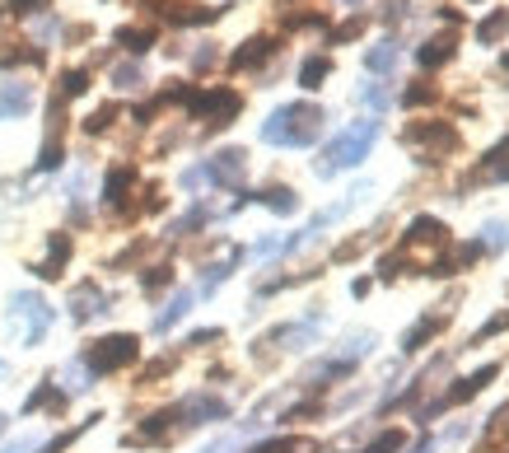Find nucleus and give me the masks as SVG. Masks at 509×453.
<instances>
[{
	"label": "nucleus",
	"instance_id": "obj_1",
	"mask_svg": "<svg viewBox=\"0 0 509 453\" xmlns=\"http://www.w3.org/2000/svg\"><path fill=\"white\" fill-rule=\"evenodd\" d=\"M323 136V108L313 103H285L262 122V141L266 145H285V150H304Z\"/></svg>",
	"mask_w": 509,
	"mask_h": 453
},
{
	"label": "nucleus",
	"instance_id": "obj_2",
	"mask_svg": "<svg viewBox=\"0 0 509 453\" xmlns=\"http://www.w3.org/2000/svg\"><path fill=\"white\" fill-rule=\"evenodd\" d=\"M374 141H379V122H374V117L351 122V126H346L341 136L323 150V159L313 164V173H318V178H332V173H341V169H356L360 159L374 150Z\"/></svg>",
	"mask_w": 509,
	"mask_h": 453
},
{
	"label": "nucleus",
	"instance_id": "obj_3",
	"mask_svg": "<svg viewBox=\"0 0 509 453\" xmlns=\"http://www.w3.org/2000/svg\"><path fill=\"white\" fill-rule=\"evenodd\" d=\"M402 145L416 150V164H440V159L458 150V131L449 122H412L402 131Z\"/></svg>",
	"mask_w": 509,
	"mask_h": 453
},
{
	"label": "nucleus",
	"instance_id": "obj_4",
	"mask_svg": "<svg viewBox=\"0 0 509 453\" xmlns=\"http://www.w3.org/2000/svg\"><path fill=\"white\" fill-rule=\"evenodd\" d=\"M136 356H141V341L131 337V332H117V337L94 341L89 351L79 356V365H85V374H89V379H103V374H117V369H126Z\"/></svg>",
	"mask_w": 509,
	"mask_h": 453
},
{
	"label": "nucleus",
	"instance_id": "obj_5",
	"mask_svg": "<svg viewBox=\"0 0 509 453\" xmlns=\"http://www.w3.org/2000/svg\"><path fill=\"white\" fill-rule=\"evenodd\" d=\"M238 108H244V98H238L234 89H192L187 94V113H192L197 122H206L210 131H220L238 117Z\"/></svg>",
	"mask_w": 509,
	"mask_h": 453
},
{
	"label": "nucleus",
	"instance_id": "obj_6",
	"mask_svg": "<svg viewBox=\"0 0 509 453\" xmlns=\"http://www.w3.org/2000/svg\"><path fill=\"white\" fill-rule=\"evenodd\" d=\"M495 374H500V369H495V365H481V369H477V374L458 379V384H453V388H449V393L440 397V402H435V407H421V425H430V421H435L440 411H449V407H458V402H472V397H477L481 388H486V384H491Z\"/></svg>",
	"mask_w": 509,
	"mask_h": 453
},
{
	"label": "nucleus",
	"instance_id": "obj_7",
	"mask_svg": "<svg viewBox=\"0 0 509 453\" xmlns=\"http://www.w3.org/2000/svg\"><path fill=\"white\" fill-rule=\"evenodd\" d=\"M244 169H248V154L244 150H220L201 164V178L216 182V188H238L244 182Z\"/></svg>",
	"mask_w": 509,
	"mask_h": 453
},
{
	"label": "nucleus",
	"instance_id": "obj_8",
	"mask_svg": "<svg viewBox=\"0 0 509 453\" xmlns=\"http://www.w3.org/2000/svg\"><path fill=\"white\" fill-rule=\"evenodd\" d=\"M10 318H29V332H23V341H29V346H38L42 332L51 328V309H47L38 295H29V290L10 300Z\"/></svg>",
	"mask_w": 509,
	"mask_h": 453
},
{
	"label": "nucleus",
	"instance_id": "obj_9",
	"mask_svg": "<svg viewBox=\"0 0 509 453\" xmlns=\"http://www.w3.org/2000/svg\"><path fill=\"white\" fill-rule=\"evenodd\" d=\"M412 248H449V229L444 220L435 216H416L407 225V234H402V253H412Z\"/></svg>",
	"mask_w": 509,
	"mask_h": 453
},
{
	"label": "nucleus",
	"instance_id": "obj_10",
	"mask_svg": "<svg viewBox=\"0 0 509 453\" xmlns=\"http://www.w3.org/2000/svg\"><path fill=\"white\" fill-rule=\"evenodd\" d=\"M173 411H178V425H206V421H225L229 416V402H225V397L197 393V397H187L182 407H173Z\"/></svg>",
	"mask_w": 509,
	"mask_h": 453
},
{
	"label": "nucleus",
	"instance_id": "obj_11",
	"mask_svg": "<svg viewBox=\"0 0 509 453\" xmlns=\"http://www.w3.org/2000/svg\"><path fill=\"white\" fill-rule=\"evenodd\" d=\"M70 313H75V323H89V318H98V313H108V295L94 285V281H85L70 295Z\"/></svg>",
	"mask_w": 509,
	"mask_h": 453
},
{
	"label": "nucleus",
	"instance_id": "obj_12",
	"mask_svg": "<svg viewBox=\"0 0 509 453\" xmlns=\"http://www.w3.org/2000/svg\"><path fill=\"white\" fill-rule=\"evenodd\" d=\"M276 57V38H266V33H257V38H248L244 47L229 57V66L234 70H253V66H262V61H272Z\"/></svg>",
	"mask_w": 509,
	"mask_h": 453
},
{
	"label": "nucleus",
	"instance_id": "obj_13",
	"mask_svg": "<svg viewBox=\"0 0 509 453\" xmlns=\"http://www.w3.org/2000/svg\"><path fill=\"white\" fill-rule=\"evenodd\" d=\"M66 262H70V234H51L47 238V257L38 262V276L42 281H57L66 272Z\"/></svg>",
	"mask_w": 509,
	"mask_h": 453
},
{
	"label": "nucleus",
	"instance_id": "obj_14",
	"mask_svg": "<svg viewBox=\"0 0 509 453\" xmlns=\"http://www.w3.org/2000/svg\"><path fill=\"white\" fill-rule=\"evenodd\" d=\"M29 108H33V89L23 79H5L0 85V117H23Z\"/></svg>",
	"mask_w": 509,
	"mask_h": 453
},
{
	"label": "nucleus",
	"instance_id": "obj_15",
	"mask_svg": "<svg viewBox=\"0 0 509 453\" xmlns=\"http://www.w3.org/2000/svg\"><path fill=\"white\" fill-rule=\"evenodd\" d=\"M131 188H136V169H131V164H117L108 178H103V201H108L113 210H122Z\"/></svg>",
	"mask_w": 509,
	"mask_h": 453
},
{
	"label": "nucleus",
	"instance_id": "obj_16",
	"mask_svg": "<svg viewBox=\"0 0 509 453\" xmlns=\"http://www.w3.org/2000/svg\"><path fill=\"white\" fill-rule=\"evenodd\" d=\"M453 51H458V33H440V38H430V42L416 51V61L425 70H440L444 61H453Z\"/></svg>",
	"mask_w": 509,
	"mask_h": 453
},
{
	"label": "nucleus",
	"instance_id": "obj_17",
	"mask_svg": "<svg viewBox=\"0 0 509 453\" xmlns=\"http://www.w3.org/2000/svg\"><path fill=\"white\" fill-rule=\"evenodd\" d=\"M444 323H449V313H435V318L425 313V318H416V328H407V337H402V351H407V356H412V351H421V346L430 341V337H440V332H444Z\"/></svg>",
	"mask_w": 509,
	"mask_h": 453
},
{
	"label": "nucleus",
	"instance_id": "obj_18",
	"mask_svg": "<svg viewBox=\"0 0 509 453\" xmlns=\"http://www.w3.org/2000/svg\"><path fill=\"white\" fill-rule=\"evenodd\" d=\"M477 453H509V407H500V411L486 421V439H481Z\"/></svg>",
	"mask_w": 509,
	"mask_h": 453
},
{
	"label": "nucleus",
	"instance_id": "obj_19",
	"mask_svg": "<svg viewBox=\"0 0 509 453\" xmlns=\"http://www.w3.org/2000/svg\"><path fill=\"white\" fill-rule=\"evenodd\" d=\"M397 42L393 38H384V42H374L369 51H365V70H374V75H393L397 70Z\"/></svg>",
	"mask_w": 509,
	"mask_h": 453
},
{
	"label": "nucleus",
	"instance_id": "obj_20",
	"mask_svg": "<svg viewBox=\"0 0 509 453\" xmlns=\"http://www.w3.org/2000/svg\"><path fill=\"white\" fill-rule=\"evenodd\" d=\"M192 309V290H182V295H173L169 304H164V313L154 318V332H169L173 323H182V313Z\"/></svg>",
	"mask_w": 509,
	"mask_h": 453
},
{
	"label": "nucleus",
	"instance_id": "obj_21",
	"mask_svg": "<svg viewBox=\"0 0 509 453\" xmlns=\"http://www.w3.org/2000/svg\"><path fill=\"white\" fill-rule=\"evenodd\" d=\"M318 444L313 439H304V435H281V439H266V444H257L253 453H313Z\"/></svg>",
	"mask_w": 509,
	"mask_h": 453
},
{
	"label": "nucleus",
	"instance_id": "obj_22",
	"mask_svg": "<svg viewBox=\"0 0 509 453\" xmlns=\"http://www.w3.org/2000/svg\"><path fill=\"white\" fill-rule=\"evenodd\" d=\"M257 201H262V206H272L276 216H294V210H300V197H294L290 188H266Z\"/></svg>",
	"mask_w": 509,
	"mask_h": 453
},
{
	"label": "nucleus",
	"instance_id": "obj_23",
	"mask_svg": "<svg viewBox=\"0 0 509 453\" xmlns=\"http://www.w3.org/2000/svg\"><path fill=\"white\" fill-rule=\"evenodd\" d=\"M117 47H126L131 57H141V51L154 47V29H117Z\"/></svg>",
	"mask_w": 509,
	"mask_h": 453
},
{
	"label": "nucleus",
	"instance_id": "obj_24",
	"mask_svg": "<svg viewBox=\"0 0 509 453\" xmlns=\"http://www.w3.org/2000/svg\"><path fill=\"white\" fill-rule=\"evenodd\" d=\"M328 75H332V61H328V57H309V61L300 66V85H304V89H318Z\"/></svg>",
	"mask_w": 509,
	"mask_h": 453
},
{
	"label": "nucleus",
	"instance_id": "obj_25",
	"mask_svg": "<svg viewBox=\"0 0 509 453\" xmlns=\"http://www.w3.org/2000/svg\"><path fill=\"white\" fill-rule=\"evenodd\" d=\"M238 257H244V253H229L225 262H210V266H206V272H201V295H210V290H216V285L234 272V262H238Z\"/></svg>",
	"mask_w": 509,
	"mask_h": 453
},
{
	"label": "nucleus",
	"instance_id": "obj_26",
	"mask_svg": "<svg viewBox=\"0 0 509 453\" xmlns=\"http://www.w3.org/2000/svg\"><path fill=\"white\" fill-rule=\"evenodd\" d=\"M504 33H509V10H500V14H491L486 23H481V29H477V42L491 47V42H500Z\"/></svg>",
	"mask_w": 509,
	"mask_h": 453
},
{
	"label": "nucleus",
	"instance_id": "obj_27",
	"mask_svg": "<svg viewBox=\"0 0 509 453\" xmlns=\"http://www.w3.org/2000/svg\"><path fill=\"white\" fill-rule=\"evenodd\" d=\"M42 407H66V393H57V388H51V384H42L33 397H29V402H23V411H42Z\"/></svg>",
	"mask_w": 509,
	"mask_h": 453
},
{
	"label": "nucleus",
	"instance_id": "obj_28",
	"mask_svg": "<svg viewBox=\"0 0 509 453\" xmlns=\"http://www.w3.org/2000/svg\"><path fill=\"white\" fill-rule=\"evenodd\" d=\"M89 89V70H66L61 75V98H79Z\"/></svg>",
	"mask_w": 509,
	"mask_h": 453
},
{
	"label": "nucleus",
	"instance_id": "obj_29",
	"mask_svg": "<svg viewBox=\"0 0 509 453\" xmlns=\"http://www.w3.org/2000/svg\"><path fill=\"white\" fill-rule=\"evenodd\" d=\"M402 448V430H384V435H374L360 453H397Z\"/></svg>",
	"mask_w": 509,
	"mask_h": 453
},
{
	"label": "nucleus",
	"instance_id": "obj_30",
	"mask_svg": "<svg viewBox=\"0 0 509 453\" xmlns=\"http://www.w3.org/2000/svg\"><path fill=\"white\" fill-rule=\"evenodd\" d=\"M425 103H435V85H412L402 94V108H425Z\"/></svg>",
	"mask_w": 509,
	"mask_h": 453
},
{
	"label": "nucleus",
	"instance_id": "obj_31",
	"mask_svg": "<svg viewBox=\"0 0 509 453\" xmlns=\"http://www.w3.org/2000/svg\"><path fill=\"white\" fill-rule=\"evenodd\" d=\"M94 421H98V416H94ZM94 421H85V425H75V430H66V435H57V439H51V444H42V453H61V448H70V444H75L79 435H85V430H89V425H94Z\"/></svg>",
	"mask_w": 509,
	"mask_h": 453
},
{
	"label": "nucleus",
	"instance_id": "obj_32",
	"mask_svg": "<svg viewBox=\"0 0 509 453\" xmlns=\"http://www.w3.org/2000/svg\"><path fill=\"white\" fill-rule=\"evenodd\" d=\"M51 169H61V141H47L38 154V173H51Z\"/></svg>",
	"mask_w": 509,
	"mask_h": 453
},
{
	"label": "nucleus",
	"instance_id": "obj_33",
	"mask_svg": "<svg viewBox=\"0 0 509 453\" xmlns=\"http://www.w3.org/2000/svg\"><path fill=\"white\" fill-rule=\"evenodd\" d=\"M360 103H369V108H388V103H393V89H384V85H365V89H360Z\"/></svg>",
	"mask_w": 509,
	"mask_h": 453
},
{
	"label": "nucleus",
	"instance_id": "obj_34",
	"mask_svg": "<svg viewBox=\"0 0 509 453\" xmlns=\"http://www.w3.org/2000/svg\"><path fill=\"white\" fill-rule=\"evenodd\" d=\"M113 117H117V103H108V108H98V113L85 122V131H89V136H98V131H108V126H113Z\"/></svg>",
	"mask_w": 509,
	"mask_h": 453
},
{
	"label": "nucleus",
	"instance_id": "obj_35",
	"mask_svg": "<svg viewBox=\"0 0 509 453\" xmlns=\"http://www.w3.org/2000/svg\"><path fill=\"white\" fill-rule=\"evenodd\" d=\"M145 290H150V295H154V290H164V285H173V272H169V266H150V272H145V281H141Z\"/></svg>",
	"mask_w": 509,
	"mask_h": 453
},
{
	"label": "nucleus",
	"instance_id": "obj_36",
	"mask_svg": "<svg viewBox=\"0 0 509 453\" xmlns=\"http://www.w3.org/2000/svg\"><path fill=\"white\" fill-rule=\"evenodd\" d=\"M113 85H117V89H136V85H141V66H117V70H113Z\"/></svg>",
	"mask_w": 509,
	"mask_h": 453
},
{
	"label": "nucleus",
	"instance_id": "obj_37",
	"mask_svg": "<svg viewBox=\"0 0 509 453\" xmlns=\"http://www.w3.org/2000/svg\"><path fill=\"white\" fill-rule=\"evenodd\" d=\"M481 244H486V248H500V244H504V248H509V225L491 220V225H486V238H481Z\"/></svg>",
	"mask_w": 509,
	"mask_h": 453
},
{
	"label": "nucleus",
	"instance_id": "obj_38",
	"mask_svg": "<svg viewBox=\"0 0 509 453\" xmlns=\"http://www.w3.org/2000/svg\"><path fill=\"white\" fill-rule=\"evenodd\" d=\"M504 328H509V313H495L491 323H486V328L477 332V341H486V337H495V332H504Z\"/></svg>",
	"mask_w": 509,
	"mask_h": 453
},
{
	"label": "nucleus",
	"instance_id": "obj_39",
	"mask_svg": "<svg viewBox=\"0 0 509 453\" xmlns=\"http://www.w3.org/2000/svg\"><path fill=\"white\" fill-rule=\"evenodd\" d=\"M47 10V0H10V14H38Z\"/></svg>",
	"mask_w": 509,
	"mask_h": 453
},
{
	"label": "nucleus",
	"instance_id": "obj_40",
	"mask_svg": "<svg viewBox=\"0 0 509 453\" xmlns=\"http://www.w3.org/2000/svg\"><path fill=\"white\" fill-rule=\"evenodd\" d=\"M360 29H365V19H346V23H341V29L332 33V42H346V38H356Z\"/></svg>",
	"mask_w": 509,
	"mask_h": 453
},
{
	"label": "nucleus",
	"instance_id": "obj_41",
	"mask_svg": "<svg viewBox=\"0 0 509 453\" xmlns=\"http://www.w3.org/2000/svg\"><path fill=\"white\" fill-rule=\"evenodd\" d=\"M397 19H407V0H393V5L384 10V23H397Z\"/></svg>",
	"mask_w": 509,
	"mask_h": 453
},
{
	"label": "nucleus",
	"instance_id": "obj_42",
	"mask_svg": "<svg viewBox=\"0 0 509 453\" xmlns=\"http://www.w3.org/2000/svg\"><path fill=\"white\" fill-rule=\"evenodd\" d=\"M206 341H220V328H206V332H192L187 346H206Z\"/></svg>",
	"mask_w": 509,
	"mask_h": 453
},
{
	"label": "nucleus",
	"instance_id": "obj_43",
	"mask_svg": "<svg viewBox=\"0 0 509 453\" xmlns=\"http://www.w3.org/2000/svg\"><path fill=\"white\" fill-rule=\"evenodd\" d=\"M33 448V439H19V444H10V448H0V453H29Z\"/></svg>",
	"mask_w": 509,
	"mask_h": 453
},
{
	"label": "nucleus",
	"instance_id": "obj_44",
	"mask_svg": "<svg viewBox=\"0 0 509 453\" xmlns=\"http://www.w3.org/2000/svg\"><path fill=\"white\" fill-rule=\"evenodd\" d=\"M435 448H440V439H421V444H416L412 453H435Z\"/></svg>",
	"mask_w": 509,
	"mask_h": 453
},
{
	"label": "nucleus",
	"instance_id": "obj_45",
	"mask_svg": "<svg viewBox=\"0 0 509 453\" xmlns=\"http://www.w3.org/2000/svg\"><path fill=\"white\" fill-rule=\"evenodd\" d=\"M500 70H504V75H509V51H504V57H500Z\"/></svg>",
	"mask_w": 509,
	"mask_h": 453
},
{
	"label": "nucleus",
	"instance_id": "obj_46",
	"mask_svg": "<svg viewBox=\"0 0 509 453\" xmlns=\"http://www.w3.org/2000/svg\"><path fill=\"white\" fill-rule=\"evenodd\" d=\"M0 374H5V360H0Z\"/></svg>",
	"mask_w": 509,
	"mask_h": 453
},
{
	"label": "nucleus",
	"instance_id": "obj_47",
	"mask_svg": "<svg viewBox=\"0 0 509 453\" xmlns=\"http://www.w3.org/2000/svg\"><path fill=\"white\" fill-rule=\"evenodd\" d=\"M0 430H5V416H0Z\"/></svg>",
	"mask_w": 509,
	"mask_h": 453
},
{
	"label": "nucleus",
	"instance_id": "obj_48",
	"mask_svg": "<svg viewBox=\"0 0 509 453\" xmlns=\"http://www.w3.org/2000/svg\"><path fill=\"white\" fill-rule=\"evenodd\" d=\"M500 150H509V141H504V145H500Z\"/></svg>",
	"mask_w": 509,
	"mask_h": 453
}]
</instances>
